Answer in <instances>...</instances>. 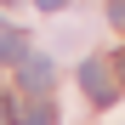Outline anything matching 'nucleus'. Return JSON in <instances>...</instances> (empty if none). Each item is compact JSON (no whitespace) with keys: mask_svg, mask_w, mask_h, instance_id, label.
I'll return each mask as SVG.
<instances>
[{"mask_svg":"<svg viewBox=\"0 0 125 125\" xmlns=\"http://www.w3.org/2000/svg\"><path fill=\"white\" fill-rule=\"evenodd\" d=\"M0 125H17V102L11 97H0Z\"/></svg>","mask_w":125,"mask_h":125,"instance_id":"obj_5","label":"nucleus"},{"mask_svg":"<svg viewBox=\"0 0 125 125\" xmlns=\"http://www.w3.org/2000/svg\"><path fill=\"white\" fill-rule=\"evenodd\" d=\"M0 57H6V62H23L29 57V40L17 34V29H6V34H0Z\"/></svg>","mask_w":125,"mask_h":125,"instance_id":"obj_3","label":"nucleus"},{"mask_svg":"<svg viewBox=\"0 0 125 125\" xmlns=\"http://www.w3.org/2000/svg\"><path fill=\"white\" fill-rule=\"evenodd\" d=\"M114 68H119V74H125V51H119V57H114Z\"/></svg>","mask_w":125,"mask_h":125,"instance_id":"obj_8","label":"nucleus"},{"mask_svg":"<svg viewBox=\"0 0 125 125\" xmlns=\"http://www.w3.org/2000/svg\"><path fill=\"white\" fill-rule=\"evenodd\" d=\"M80 85H85L91 102H114V97H119V85H114V62H102V57H91L85 68H80Z\"/></svg>","mask_w":125,"mask_h":125,"instance_id":"obj_1","label":"nucleus"},{"mask_svg":"<svg viewBox=\"0 0 125 125\" xmlns=\"http://www.w3.org/2000/svg\"><path fill=\"white\" fill-rule=\"evenodd\" d=\"M108 17H114V29H125V0H108Z\"/></svg>","mask_w":125,"mask_h":125,"instance_id":"obj_6","label":"nucleus"},{"mask_svg":"<svg viewBox=\"0 0 125 125\" xmlns=\"http://www.w3.org/2000/svg\"><path fill=\"white\" fill-rule=\"evenodd\" d=\"M34 6H40V11H62L68 0H34Z\"/></svg>","mask_w":125,"mask_h":125,"instance_id":"obj_7","label":"nucleus"},{"mask_svg":"<svg viewBox=\"0 0 125 125\" xmlns=\"http://www.w3.org/2000/svg\"><path fill=\"white\" fill-rule=\"evenodd\" d=\"M51 74H57V68H51L46 57H23V68H17V80H23L29 97H46V91H51Z\"/></svg>","mask_w":125,"mask_h":125,"instance_id":"obj_2","label":"nucleus"},{"mask_svg":"<svg viewBox=\"0 0 125 125\" xmlns=\"http://www.w3.org/2000/svg\"><path fill=\"white\" fill-rule=\"evenodd\" d=\"M23 125H57V102H51V97H34V102H29V119H23Z\"/></svg>","mask_w":125,"mask_h":125,"instance_id":"obj_4","label":"nucleus"}]
</instances>
